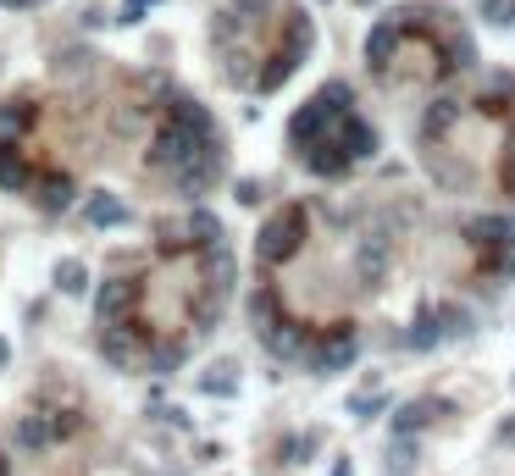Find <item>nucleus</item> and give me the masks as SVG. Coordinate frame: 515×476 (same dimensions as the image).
<instances>
[{"mask_svg":"<svg viewBox=\"0 0 515 476\" xmlns=\"http://www.w3.org/2000/svg\"><path fill=\"white\" fill-rule=\"evenodd\" d=\"M471 244L482 250V266L493 277H515V216H477Z\"/></svg>","mask_w":515,"mask_h":476,"instance_id":"1","label":"nucleus"},{"mask_svg":"<svg viewBox=\"0 0 515 476\" xmlns=\"http://www.w3.org/2000/svg\"><path fill=\"white\" fill-rule=\"evenodd\" d=\"M216 133H200V128H189V122H178L167 111V122H161L156 128V139H150V161H156V167H178V161H189L194 150H200V144H211Z\"/></svg>","mask_w":515,"mask_h":476,"instance_id":"2","label":"nucleus"},{"mask_svg":"<svg viewBox=\"0 0 515 476\" xmlns=\"http://www.w3.org/2000/svg\"><path fill=\"white\" fill-rule=\"evenodd\" d=\"M300 238H305V211L300 205H288L283 216H272L261 233V244H255V255H261V266H277V261H294L300 255Z\"/></svg>","mask_w":515,"mask_h":476,"instance_id":"3","label":"nucleus"},{"mask_svg":"<svg viewBox=\"0 0 515 476\" xmlns=\"http://www.w3.org/2000/svg\"><path fill=\"white\" fill-rule=\"evenodd\" d=\"M405 34H410L405 17H383V23H372V34H366V61H372L377 72H388L394 67V50L405 45Z\"/></svg>","mask_w":515,"mask_h":476,"instance_id":"4","label":"nucleus"},{"mask_svg":"<svg viewBox=\"0 0 515 476\" xmlns=\"http://www.w3.org/2000/svg\"><path fill=\"white\" fill-rule=\"evenodd\" d=\"M216 167H222V155H216V139H211V144H200L189 161H178V167H172V178H178L183 194H200V189H211Z\"/></svg>","mask_w":515,"mask_h":476,"instance_id":"5","label":"nucleus"},{"mask_svg":"<svg viewBox=\"0 0 515 476\" xmlns=\"http://www.w3.org/2000/svg\"><path fill=\"white\" fill-rule=\"evenodd\" d=\"M133 299H139V283H128V277H111L106 294H100V327L133 322Z\"/></svg>","mask_w":515,"mask_h":476,"instance_id":"6","label":"nucleus"},{"mask_svg":"<svg viewBox=\"0 0 515 476\" xmlns=\"http://www.w3.org/2000/svg\"><path fill=\"white\" fill-rule=\"evenodd\" d=\"M333 139L344 144V155H349V161H366V155L377 150V133H372V122H360L355 111H344V117L333 122Z\"/></svg>","mask_w":515,"mask_h":476,"instance_id":"7","label":"nucleus"},{"mask_svg":"<svg viewBox=\"0 0 515 476\" xmlns=\"http://www.w3.org/2000/svg\"><path fill=\"white\" fill-rule=\"evenodd\" d=\"M355 272H360V283H377V277L388 272V238H383V233H377V238H360Z\"/></svg>","mask_w":515,"mask_h":476,"instance_id":"8","label":"nucleus"},{"mask_svg":"<svg viewBox=\"0 0 515 476\" xmlns=\"http://www.w3.org/2000/svg\"><path fill=\"white\" fill-rule=\"evenodd\" d=\"M455 122H460V100H449V95H444V100H432V106L421 111V139H427V144H432V139H444Z\"/></svg>","mask_w":515,"mask_h":476,"instance_id":"9","label":"nucleus"},{"mask_svg":"<svg viewBox=\"0 0 515 476\" xmlns=\"http://www.w3.org/2000/svg\"><path fill=\"white\" fill-rule=\"evenodd\" d=\"M349 360H355V327H333V344H322V360H316V366L322 371H344Z\"/></svg>","mask_w":515,"mask_h":476,"instance_id":"10","label":"nucleus"},{"mask_svg":"<svg viewBox=\"0 0 515 476\" xmlns=\"http://www.w3.org/2000/svg\"><path fill=\"white\" fill-rule=\"evenodd\" d=\"M438 410H449L444 399H416V405H405V410H399V421H394V427H399V432H416V427H427V421L438 416Z\"/></svg>","mask_w":515,"mask_h":476,"instance_id":"11","label":"nucleus"},{"mask_svg":"<svg viewBox=\"0 0 515 476\" xmlns=\"http://www.w3.org/2000/svg\"><path fill=\"white\" fill-rule=\"evenodd\" d=\"M89 222L95 227H122L128 222V205L111 200V194H95V200H89Z\"/></svg>","mask_w":515,"mask_h":476,"instance_id":"12","label":"nucleus"},{"mask_svg":"<svg viewBox=\"0 0 515 476\" xmlns=\"http://www.w3.org/2000/svg\"><path fill=\"white\" fill-rule=\"evenodd\" d=\"M266 349H272V355H300V327H294V322H272V327H266Z\"/></svg>","mask_w":515,"mask_h":476,"instance_id":"13","label":"nucleus"},{"mask_svg":"<svg viewBox=\"0 0 515 476\" xmlns=\"http://www.w3.org/2000/svg\"><path fill=\"white\" fill-rule=\"evenodd\" d=\"M189 233H194V250H211V244H222V222H216L211 211H189Z\"/></svg>","mask_w":515,"mask_h":476,"instance_id":"14","label":"nucleus"},{"mask_svg":"<svg viewBox=\"0 0 515 476\" xmlns=\"http://www.w3.org/2000/svg\"><path fill=\"white\" fill-rule=\"evenodd\" d=\"M28 122H34V106H28V100H12V106H0V139H6V133H23Z\"/></svg>","mask_w":515,"mask_h":476,"instance_id":"15","label":"nucleus"},{"mask_svg":"<svg viewBox=\"0 0 515 476\" xmlns=\"http://www.w3.org/2000/svg\"><path fill=\"white\" fill-rule=\"evenodd\" d=\"M28 183V167H23V155H12L6 144H0V189H23Z\"/></svg>","mask_w":515,"mask_h":476,"instance_id":"16","label":"nucleus"},{"mask_svg":"<svg viewBox=\"0 0 515 476\" xmlns=\"http://www.w3.org/2000/svg\"><path fill=\"white\" fill-rule=\"evenodd\" d=\"M17 443H23V449H45V443H50V427H45L39 416H28L23 427H17Z\"/></svg>","mask_w":515,"mask_h":476,"instance_id":"17","label":"nucleus"},{"mask_svg":"<svg viewBox=\"0 0 515 476\" xmlns=\"http://www.w3.org/2000/svg\"><path fill=\"white\" fill-rule=\"evenodd\" d=\"M39 200H45L50 211H67V205H72V183L67 178H45V194H39Z\"/></svg>","mask_w":515,"mask_h":476,"instance_id":"18","label":"nucleus"},{"mask_svg":"<svg viewBox=\"0 0 515 476\" xmlns=\"http://www.w3.org/2000/svg\"><path fill=\"white\" fill-rule=\"evenodd\" d=\"M56 283H61V294H84V266H78V261H67V266H61V272H56Z\"/></svg>","mask_w":515,"mask_h":476,"instance_id":"19","label":"nucleus"},{"mask_svg":"<svg viewBox=\"0 0 515 476\" xmlns=\"http://www.w3.org/2000/svg\"><path fill=\"white\" fill-rule=\"evenodd\" d=\"M499 183H504V194H515V133H510V150H504V167H499Z\"/></svg>","mask_w":515,"mask_h":476,"instance_id":"20","label":"nucleus"},{"mask_svg":"<svg viewBox=\"0 0 515 476\" xmlns=\"http://www.w3.org/2000/svg\"><path fill=\"white\" fill-rule=\"evenodd\" d=\"M150 6H156V0H128V6H122V23H139Z\"/></svg>","mask_w":515,"mask_h":476,"instance_id":"21","label":"nucleus"},{"mask_svg":"<svg viewBox=\"0 0 515 476\" xmlns=\"http://www.w3.org/2000/svg\"><path fill=\"white\" fill-rule=\"evenodd\" d=\"M0 6H28V0H0Z\"/></svg>","mask_w":515,"mask_h":476,"instance_id":"22","label":"nucleus"},{"mask_svg":"<svg viewBox=\"0 0 515 476\" xmlns=\"http://www.w3.org/2000/svg\"><path fill=\"white\" fill-rule=\"evenodd\" d=\"M0 476H12V465H6V460H0Z\"/></svg>","mask_w":515,"mask_h":476,"instance_id":"23","label":"nucleus"},{"mask_svg":"<svg viewBox=\"0 0 515 476\" xmlns=\"http://www.w3.org/2000/svg\"><path fill=\"white\" fill-rule=\"evenodd\" d=\"M0 366H6V344H0Z\"/></svg>","mask_w":515,"mask_h":476,"instance_id":"24","label":"nucleus"}]
</instances>
